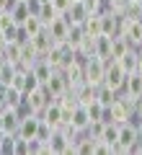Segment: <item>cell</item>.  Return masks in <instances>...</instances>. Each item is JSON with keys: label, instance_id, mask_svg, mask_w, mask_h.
Masks as SVG:
<instances>
[{"label": "cell", "instance_id": "4", "mask_svg": "<svg viewBox=\"0 0 142 155\" xmlns=\"http://www.w3.org/2000/svg\"><path fill=\"white\" fill-rule=\"evenodd\" d=\"M70 57H72V49H70L67 44H62V41H57V44L49 47V52L44 54V60L49 62L54 70H62V67L67 65V60H70Z\"/></svg>", "mask_w": 142, "mask_h": 155}, {"label": "cell", "instance_id": "8", "mask_svg": "<svg viewBox=\"0 0 142 155\" xmlns=\"http://www.w3.org/2000/svg\"><path fill=\"white\" fill-rule=\"evenodd\" d=\"M47 150H49V155H70V137L62 129H54L52 137L47 140Z\"/></svg>", "mask_w": 142, "mask_h": 155}, {"label": "cell", "instance_id": "33", "mask_svg": "<svg viewBox=\"0 0 142 155\" xmlns=\"http://www.w3.org/2000/svg\"><path fill=\"white\" fill-rule=\"evenodd\" d=\"M132 153H134V155H142V137H140V140L134 142V147H132Z\"/></svg>", "mask_w": 142, "mask_h": 155}, {"label": "cell", "instance_id": "5", "mask_svg": "<svg viewBox=\"0 0 142 155\" xmlns=\"http://www.w3.org/2000/svg\"><path fill=\"white\" fill-rule=\"evenodd\" d=\"M124 80H127V72L121 70V65L116 60H109V62H106V70H104V83L111 85L114 91H121Z\"/></svg>", "mask_w": 142, "mask_h": 155}, {"label": "cell", "instance_id": "34", "mask_svg": "<svg viewBox=\"0 0 142 155\" xmlns=\"http://www.w3.org/2000/svg\"><path fill=\"white\" fill-rule=\"evenodd\" d=\"M5 41H8V39L3 36V34H0V52H3V47H5Z\"/></svg>", "mask_w": 142, "mask_h": 155}, {"label": "cell", "instance_id": "10", "mask_svg": "<svg viewBox=\"0 0 142 155\" xmlns=\"http://www.w3.org/2000/svg\"><path fill=\"white\" fill-rule=\"evenodd\" d=\"M41 88L47 91V93H49L52 98H57L60 93L70 91V83H67V78H65V72H62V70H54V72H52V78L41 85Z\"/></svg>", "mask_w": 142, "mask_h": 155}, {"label": "cell", "instance_id": "30", "mask_svg": "<svg viewBox=\"0 0 142 155\" xmlns=\"http://www.w3.org/2000/svg\"><path fill=\"white\" fill-rule=\"evenodd\" d=\"M13 155H28V140L18 137L16 134V142H13Z\"/></svg>", "mask_w": 142, "mask_h": 155}, {"label": "cell", "instance_id": "24", "mask_svg": "<svg viewBox=\"0 0 142 155\" xmlns=\"http://www.w3.org/2000/svg\"><path fill=\"white\" fill-rule=\"evenodd\" d=\"M127 49H132L129 41H127L121 34H116V36H111V60H119L121 54H124Z\"/></svg>", "mask_w": 142, "mask_h": 155}, {"label": "cell", "instance_id": "29", "mask_svg": "<svg viewBox=\"0 0 142 155\" xmlns=\"http://www.w3.org/2000/svg\"><path fill=\"white\" fill-rule=\"evenodd\" d=\"M13 142H16V134H3V140H0V155H13Z\"/></svg>", "mask_w": 142, "mask_h": 155}, {"label": "cell", "instance_id": "22", "mask_svg": "<svg viewBox=\"0 0 142 155\" xmlns=\"http://www.w3.org/2000/svg\"><path fill=\"white\" fill-rule=\"evenodd\" d=\"M83 31H85V36H98L101 34V13H88V18L83 21Z\"/></svg>", "mask_w": 142, "mask_h": 155}, {"label": "cell", "instance_id": "21", "mask_svg": "<svg viewBox=\"0 0 142 155\" xmlns=\"http://www.w3.org/2000/svg\"><path fill=\"white\" fill-rule=\"evenodd\" d=\"M116 62L121 65V70H124L127 75H129V72H137V49H134V47H132V49H127Z\"/></svg>", "mask_w": 142, "mask_h": 155}, {"label": "cell", "instance_id": "11", "mask_svg": "<svg viewBox=\"0 0 142 155\" xmlns=\"http://www.w3.org/2000/svg\"><path fill=\"white\" fill-rule=\"evenodd\" d=\"M18 122H21V109H13V106H5L0 111V129L8 134H16Z\"/></svg>", "mask_w": 142, "mask_h": 155}, {"label": "cell", "instance_id": "7", "mask_svg": "<svg viewBox=\"0 0 142 155\" xmlns=\"http://www.w3.org/2000/svg\"><path fill=\"white\" fill-rule=\"evenodd\" d=\"M39 116H41V122H47V124H49L52 129H60L62 124L67 122V119H65V114H62V109H60V104H57V101H49V104H47V106L41 109V114H39Z\"/></svg>", "mask_w": 142, "mask_h": 155}, {"label": "cell", "instance_id": "37", "mask_svg": "<svg viewBox=\"0 0 142 155\" xmlns=\"http://www.w3.org/2000/svg\"><path fill=\"white\" fill-rule=\"evenodd\" d=\"M140 134H142V122H140Z\"/></svg>", "mask_w": 142, "mask_h": 155}, {"label": "cell", "instance_id": "16", "mask_svg": "<svg viewBox=\"0 0 142 155\" xmlns=\"http://www.w3.org/2000/svg\"><path fill=\"white\" fill-rule=\"evenodd\" d=\"M121 91L129 93L132 98L140 101V98H142V75H140V72H129L127 80H124V85H121Z\"/></svg>", "mask_w": 142, "mask_h": 155}, {"label": "cell", "instance_id": "9", "mask_svg": "<svg viewBox=\"0 0 142 155\" xmlns=\"http://www.w3.org/2000/svg\"><path fill=\"white\" fill-rule=\"evenodd\" d=\"M88 13H91V11H88L85 0H72L70 8H67L62 16L67 18V23H70V26H83V21L88 18Z\"/></svg>", "mask_w": 142, "mask_h": 155}, {"label": "cell", "instance_id": "26", "mask_svg": "<svg viewBox=\"0 0 142 155\" xmlns=\"http://www.w3.org/2000/svg\"><path fill=\"white\" fill-rule=\"evenodd\" d=\"M116 137H119V124L106 122L104 129H101V137H98V140H104L106 145H111V147H114V145H116Z\"/></svg>", "mask_w": 142, "mask_h": 155}, {"label": "cell", "instance_id": "6", "mask_svg": "<svg viewBox=\"0 0 142 155\" xmlns=\"http://www.w3.org/2000/svg\"><path fill=\"white\" fill-rule=\"evenodd\" d=\"M44 28H47V34L52 36V41H54V44H57V41H65L67 34H70V23H67V18L62 16V13H57V16L52 18Z\"/></svg>", "mask_w": 142, "mask_h": 155}, {"label": "cell", "instance_id": "17", "mask_svg": "<svg viewBox=\"0 0 142 155\" xmlns=\"http://www.w3.org/2000/svg\"><path fill=\"white\" fill-rule=\"evenodd\" d=\"M28 41H31V47H34V49L39 52V57H44L47 52H49V47L54 44V41H52V36L47 34V28H41L39 34H34V36L28 39Z\"/></svg>", "mask_w": 142, "mask_h": 155}, {"label": "cell", "instance_id": "38", "mask_svg": "<svg viewBox=\"0 0 142 155\" xmlns=\"http://www.w3.org/2000/svg\"><path fill=\"white\" fill-rule=\"evenodd\" d=\"M39 3H49V0H39Z\"/></svg>", "mask_w": 142, "mask_h": 155}, {"label": "cell", "instance_id": "36", "mask_svg": "<svg viewBox=\"0 0 142 155\" xmlns=\"http://www.w3.org/2000/svg\"><path fill=\"white\" fill-rule=\"evenodd\" d=\"M5 3H8V0H0V11H5Z\"/></svg>", "mask_w": 142, "mask_h": 155}, {"label": "cell", "instance_id": "3", "mask_svg": "<svg viewBox=\"0 0 142 155\" xmlns=\"http://www.w3.org/2000/svg\"><path fill=\"white\" fill-rule=\"evenodd\" d=\"M52 101V96L47 93V91L39 85L36 91H28V93H23V106L21 109H28V111H34V114H41V109L47 104Z\"/></svg>", "mask_w": 142, "mask_h": 155}, {"label": "cell", "instance_id": "28", "mask_svg": "<svg viewBox=\"0 0 142 155\" xmlns=\"http://www.w3.org/2000/svg\"><path fill=\"white\" fill-rule=\"evenodd\" d=\"M21 28H23V34H26V36H28V39H31V36H34V34H39V31H41V28H44V26H41V21H39V18H36V16H31V18H28V21H26V23H23V26H21Z\"/></svg>", "mask_w": 142, "mask_h": 155}, {"label": "cell", "instance_id": "1", "mask_svg": "<svg viewBox=\"0 0 142 155\" xmlns=\"http://www.w3.org/2000/svg\"><path fill=\"white\" fill-rule=\"evenodd\" d=\"M140 124L134 122H124L119 124V137H116V145H114V155H129L134 142L140 140Z\"/></svg>", "mask_w": 142, "mask_h": 155}, {"label": "cell", "instance_id": "18", "mask_svg": "<svg viewBox=\"0 0 142 155\" xmlns=\"http://www.w3.org/2000/svg\"><path fill=\"white\" fill-rule=\"evenodd\" d=\"M31 72L36 75V80H39V83L44 85V83H47V80L52 78V72H54V67H52V65H49L47 60H44V57H39V60H36V62L31 65Z\"/></svg>", "mask_w": 142, "mask_h": 155}, {"label": "cell", "instance_id": "23", "mask_svg": "<svg viewBox=\"0 0 142 155\" xmlns=\"http://www.w3.org/2000/svg\"><path fill=\"white\" fill-rule=\"evenodd\" d=\"M83 39H85V31H83V26H70V34H67V39L62 41V44H67L72 52H75L78 47L83 44Z\"/></svg>", "mask_w": 142, "mask_h": 155}, {"label": "cell", "instance_id": "13", "mask_svg": "<svg viewBox=\"0 0 142 155\" xmlns=\"http://www.w3.org/2000/svg\"><path fill=\"white\" fill-rule=\"evenodd\" d=\"M93 57H98V60H111V36H106V34L93 36Z\"/></svg>", "mask_w": 142, "mask_h": 155}, {"label": "cell", "instance_id": "14", "mask_svg": "<svg viewBox=\"0 0 142 155\" xmlns=\"http://www.w3.org/2000/svg\"><path fill=\"white\" fill-rule=\"evenodd\" d=\"M0 96L5 101V106H13V109L23 106V91H18L16 85H0Z\"/></svg>", "mask_w": 142, "mask_h": 155}, {"label": "cell", "instance_id": "12", "mask_svg": "<svg viewBox=\"0 0 142 155\" xmlns=\"http://www.w3.org/2000/svg\"><path fill=\"white\" fill-rule=\"evenodd\" d=\"M67 124H72L78 132H85L88 124H91V114H88V109L83 104H78L75 109L70 111V116H67Z\"/></svg>", "mask_w": 142, "mask_h": 155}, {"label": "cell", "instance_id": "35", "mask_svg": "<svg viewBox=\"0 0 142 155\" xmlns=\"http://www.w3.org/2000/svg\"><path fill=\"white\" fill-rule=\"evenodd\" d=\"M134 8H137L140 13H142V0H134Z\"/></svg>", "mask_w": 142, "mask_h": 155}, {"label": "cell", "instance_id": "2", "mask_svg": "<svg viewBox=\"0 0 142 155\" xmlns=\"http://www.w3.org/2000/svg\"><path fill=\"white\" fill-rule=\"evenodd\" d=\"M106 62H109V60H98V57H91V60L85 62V67H83V78H85V83L96 85V88H98V85L104 83V70H106Z\"/></svg>", "mask_w": 142, "mask_h": 155}, {"label": "cell", "instance_id": "15", "mask_svg": "<svg viewBox=\"0 0 142 155\" xmlns=\"http://www.w3.org/2000/svg\"><path fill=\"white\" fill-rule=\"evenodd\" d=\"M101 34H106V36H116L119 34V16L114 11L101 13Z\"/></svg>", "mask_w": 142, "mask_h": 155}, {"label": "cell", "instance_id": "25", "mask_svg": "<svg viewBox=\"0 0 142 155\" xmlns=\"http://www.w3.org/2000/svg\"><path fill=\"white\" fill-rule=\"evenodd\" d=\"M3 54H5V60L11 62V65H18V62H21V41H5Z\"/></svg>", "mask_w": 142, "mask_h": 155}, {"label": "cell", "instance_id": "19", "mask_svg": "<svg viewBox=\"0 0 142 155\" xmlns=\"http://www.w3.org/2000/svg\"><path fill=\"white\" fill-rule=\"evenodd\" d=\"M116 96H119V91H114L111 85H106V83H101L98 88H96V101H98L101 106H111L116 101Z\"/></svg>", "mask_w": 142, "mask_h": 155}, {"label": "cell", "instance_id": "27", "mask_svg": "<svg viewBox=\"0 0 142 155\" xmlns=\"http://www.w3.org/2000/svg\"><path fill=\"white\" fill-rule=\"evenodd\" d=\"M34 16L41 21V26H47V23L57 16V11H54V5H52V3H41V5H39V11L34 13Z\"/></svg>", "mask_w": 142, "mask_h": 155}, {"label": "cell", "instance_id": "20", "mask_svg": "<svg viewBox=\"0 0 142 155\" xmlns=\"http://www.w3.org/2000/svg\"><path fill=\"white\" fill-rule=\"evenodd\" d=\"M8 13H11V18H13V21H16V23H18V26H23V23H26L28 18L34 16L26 0H21V3H16V8H13V11H8Z\"/></svg>", "mask_w": 142, "mask_h": 155}, {"label": "cell", "instance_id": "31", "mask_svg": "<svg viewBox=\"0 0 142 155\" xmlns=\"http://www.w3.org/2000/svg\"><path fill=\"white\" fill-rule=\"evenodd\" d=\"M49 3L54 5V11H57V13H65L67 8H70V3H72V0H49Z\"/></svg>", "mask_w": 142, "mask_h": 155}, {"label": "cell", "instance_id": "32", "mask_svg": "<svg viewBox=\"0 0 142 155\" xmlns=\"http://www.w3.org/2000/svg\"><path fill=\"white\" fill-rule=\"evenodd\" d=\"M137 72H140V75H142V47H140V49H137Z\"/></svg>", "mask_w": 142, "mask_h": 155}]
</instances>
